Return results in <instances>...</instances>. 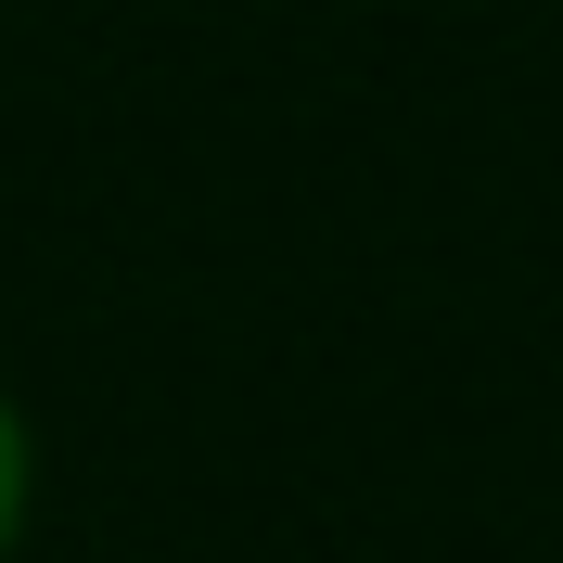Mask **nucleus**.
<instances>
[{
	"mask_svg": "<svg viewBox=\"0 0 563 563\" xmlns=\"http://www.w3.org/2000/svg\"><path fill=\"white\" fill-rule=\"evenodd\" d=\"M13 499H26V435H13V410H0V538H13Z\"/></svg>",
	"mask_w": 563,
	"mask_h": 563,
	"instance_id": "1",
	"label": "nucleus"
}]
</instances>
